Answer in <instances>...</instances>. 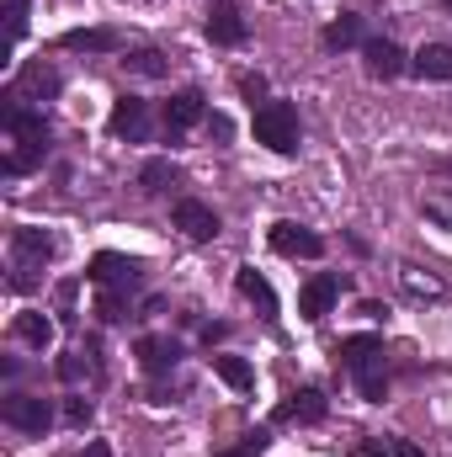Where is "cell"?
Here are the masks:
<instances>
[{
    "label": "cell",
    "mask_w": 452,
    "mask_h": 457,
    "mask_svg": "<svg viewBox=\"0 0 452 457\" xmlns=\"http://www.w3.org/2000/svg\"><path fill=\"white\" fill-rule=\"evenodd\" d=\"M0 128H5V138H11V149L0 154V170H5V176H27V170H38L43 154H48V144H54V128L43 122V112L27 107L21 96H5V107H0Z\"/></svg>",
    "instance_id": "cell-1"
},
{
    "label": "cell",
    "mask_w": 452,
    "mask_h": 457,
    "mask_svg": "<svg viewBox=\"0 0 452 457\" xmlns=\"http://www.w3.org/2000/svg\"><path fill=\"white\" fill-rule=\"evenodd\" d=\"M340 361L351 367V378H356V388H362L367 404L389 399V372H383L389 351H383V336H346L340 341Z\"/></svg>",
    "instance_id": "cell-2"
},
{
    "label": "cell",
    "mask_w": 452,
    "mask_h": 457,
    "mask_svg": "<svg viewBox=\"0 0 452 457\" xmlns=\"http://www.w3.org/2000/svg\"><path fill=\"white\" fill-rule=\"evenodd\" d=\"M54 250H59V239L48 228H32V224L11 228V277H5L11 293H27L38 282V271L54 261Z\"/></svg>",
    "instance_id": "cell-3"
},
{
    "label": "cell",
    "mask_w": 452,
    "mask_h": 457,
    "mask_svg": "<svg viewBox=\"0 0 452 457\" xmlns=\"http://www.w3.org/2000/svg\"><path fill=\"white\" fill-rule=\"evenodd\" d=\"M255 144H266L277 154L298 149V112H293V102H261L255 107Z\"/></svg>",
    "instance_id": "cell-4"
},
{
    "label": "cell",
    "mask_w": 452,
    "mask_h": 457,
    "mask_svg": "<svg viewBox=\"0 0 452 457\" xmlns=\"http://www.w3.org/2000/svg\"><path fill=\"white\" fill-rule=\"evenodd\" d=\"M0 420H5L11 431H21V436H43V431L54 426V404H48L43 394H21V388H11V394L0 399Z\"/></svg>",
    "instance_id": "cell-5"
},
{
    "label": "cell",
    "mask_w": 452,
    "mask_h": 457,
    "mask_svg": "<svg viewBox=\"0 0 452 457\" xmlns=\"http://www.w3.org/2000/svg\"><path fill=\"white\" fill-rule=\"evenodd\" d=\"M96 287H122V293H133L138 282H144V261H133V255H117V250H102L96 261H91V271H86Z\"/></svg>",
    "instance_id": "cell-6"
},
{
    "label": "cell",
    "mask_w": 452,
    "mask_h": 457,
    "mask_svg": "<svg viewBox=\"0 0 452 457\" xmlns=\"http://www.w3.org/2000/svg\"><path fill=\"white\" fill-rule=\"evenodd\" d=\"M340 293H346V277H336V271H320V277H309V282H304V293H298V314H304L309 325H320V320L336 309Z\"/></svg>",
    "instance_id": "cell-7"
},
{
    "label": "cell",
    "mask_w": 452,
    "mask_h": 457,
    "mask_svg": "<svg viewBox=\"0 0 452 457\" xmlns=\"http://www.w3.org/2000/svg\"><path fill=\"white\" fill-rule=\"evenodd\" d=\"M266 239H272V250L288 255V261H320V255H325V239L304 224H272Z\"/></svg>",
    "instance_id": "cell-8"
},
{
    "label": "cell",
    "mask_w": 452,
    "mask_h": 457,
    "mask_svg": "<svg viewBox=\"0 0 452 457\" xmlns=\"http://www.w3.org/2000/svg\"><path fill=\"white\" fill-rule=\"evenodd\" d=\"M362 59H367V75L372 80H399L410 70V54L394 43V37H367L362 43Z\"/></svg>",
    "instance_id": "cell-9"
},
{
    "label": "cell",
    "mask_w": 452,
    "mask_h": 457,
    "mask_svg": "<svg viewBox=\"0 0 452 457\" xmlns=\"http://www.w3.org/2000/svg\"><path fill=\"white\" fill-rule=\"evenodd\" d=\"M107 133H113V138H128V144L149 138V102H144V96H117L113 117H107Z\"/></svg>",
    "instance_id": "cell-10"
},
{
    "label": "cell",
    "mask_w": 452,
    "mask_h": 457,
    "mask_svg": "<svg viewBox=\"0 0 452 457\" xmlns=\"http://www.w3.org/2000/svg\"><path fill=\"white\" fill-rule=\"evenodd\" d=\"M208 117V96L197 91V86H187V91H176L171 102H165V138H181L187 128H197Z\"/></svg>",
    "instance_id": "cell-11"
},
{
    "label": "cell",
    "mask_w": 452,
    "mask_h": 457,
    "mask_svg": "<svg viewBox=\"0 0 452 457\" xmlns=\"http://www.w3.org/2000/svg\"><path fill=\"white\" fill-rule=\"evenodd\" d=\"M171 219H176V228H181L187 239H197V245L219 239V213H213L208 203H197V197H181V203L171 208Z\"/></svg>",
    "instance_id": "cell-12"
},
{
    "label": "cell",
    "mask_w": 452,
    "mask_h": 457,
    "mask_svg": "<svg viewBox=\"0 0 452 457\" xmlns=\"http://www.w3.org/2000/svg\"><path fill=\"white\" fill-rule=\"evenodd\" d=\"M133 356H138V367H144L149 378H165V372H176V361H181V341H171V336H138Z\"/></svg>",
    "instance_id": "cell-13"
},
{
    "label": "cell",
    "mask_w": 452,
    "mask_h": 457,
    "mask_svg": "<svg viewBox=\"0 0 452 457\" xmlns=\"http://www.w3.org/2000/svg\"><path fill=\"white\" fill-rule=\"evenodd\" d=\"M59 70H48L43 59H32V64H21V75H16V91L11 96H21V102H54L59 96Z\"/></svg>",
    "instance_id": "cell-14"
},
{
    "label": "cell",
    "mask_w": 452,
    "mask_h": 457,
    "mask_svg": "<svg viewBox=\"0 0 452 457\" xmlns=\"http://www.w3.org/2000/svg\"><path fill=\"white\" fill-rule=\"evenodd\" d=\"M325 415H331V404L320 388H298L288 404H277V426H320Z\"/></svg>",
    "instance_id": "cell-15"
},
{
    "label": "cell",
    "mask_w": 452,
    "mask_h": 457,
    "mask_svg": "<svg viewBox=\"0 0 452 457\" xmlns=\"http://www.w3.org/2000/svg\"><path fill=\"white\" fill-rule=\"evenodd\" d=\"M245 16H239V5H229V0H213V16H208V37L219 43V48H239L245 43Z\"/></svg>",
    "instance_id": "cell-16"
},
{
    "label": "cell",
    "mask_w": 452,
    "mask_h": 457,
    "mask_svg": "<svg viewBox=\"0 0 452 457\" xmlns=\"http://www.w3.org/2000/svg\"><path fill=\"white\" fill-rule=\"evenodd\" d=\"M234 287L261 309V320H266V325H277V293H272V282H266L255 266H239V271H234Z\"/></svg>",
    "instance_id": "cell-17"
},
{
    "label": "cell",
    "mask_w": 452,
    "mask_h": 457,
    "mask_svg": "<svg viewBox=\"0 0 452 457\" xmlns=\"http://www.w3.org/2000/svg\"><path fill=\"white\" fill-rule=\"evenodd\" d=\"M410 70H415L421 80H448L452 86V43H426V48H415V54H410Z\"/></svg>",
    "instance_id": "cell-18"
},
{
    "label": "cell",
    "mask_w": 452,
    "mask_h": 457,
    "mask_svg": "<svg viewBox=\"0 0 452 457\" xmlns=\"http://www.w3.org/2000/svg\"><path fill=\"white\" fill-rule=\"evenodd\" d=\"M11 336H16L21 345H32V351H48V345H54V320L38 314V309H27V314L11 320Z\"/></svg>",
    "instance_id": "cell-19"
},
{
    "label": "cell",
    "mask_w": 452,
    "mask_h": 457,
    "mask_svg": "<svg viewBox=\"0 0 452 457\" xmlns=\"http://www.w3.org/2000/svg\"><path fill=\"white\" fill-rule=\"evenodd\" d=\"M59 43H64L70 54H113L117 32H113V27H75V32H64Z\"/></svg>",
    "instance_id": "cell-20"
},
{
    "label": "cell",
    "mask_w": 452,
    "mask_h": 457,
    "mask_svg": "<svg viewBox=\"0 0 452 457\" xmlns=\"http://www.w3.org/2000/svg\"><path fill=\"white\" fill-rule=\"evenodd\" d=\"M176 160H165V154H155V160H144V170H138V187L149 192V197H160V192H171L176 187Z\"/></svg>",
    "instance_id": "cell-21"
},
{
    "label": "cell",
    "mask_w": 452,
    "mask_h": 457,
    "mask_svg": "<svg viewBox=\"0 0 452 457\" xmlns=\"http://www.w3.org/2000/svg\"><path fill=\"white\" fill-rule=\"evenodd\" d=\"M356 43H367V37H362V16L340 11L336 21L325 27V48H331V54H346V48H356Z\"/></svg>",
    "instance_id": "cell-22"
},
{
    "label": "cell",
    "mask_w": 452,
    "mask_h": 457,
    "mask_svg": "<svg viewBox=\"0 0 452 457\" xmlns=\"http://www.w3.org/2000/svg\"><path fill=\"white\" fill-rule=\"evenodd\" d=\"M213 372L224 378L229 388H234V394H245V388L255 383V367H250L245 356H213Z\"/></svg>",
    "instance_id": "cell-23"
},
{
    "label": "cell",
    "mask_w": 452,
    "mask_h": 457,
    "mask_svg": "<svg viewBox=\"0 0 452 457\" xmlns=\"http://www.w3.org/2000/svg\"><path fill=\"white\" fill-rule=\"evenodd\" d=\"M122 64H128L133 75H149V80H160V75H165V54H155V48H133Z\"/></svg>",
    "instance_id": "cell-24"
},
{
    "label": "cell",
    "mask_w": 452,
    "mask_h": 457,
    "mask_svg": "<svg viewBox=\"0 0 452 457\" xmlns=\"http://www.w3.org/2000/svg\"><path fill=\"white\" fill-rule=\"evenodd\" d=\"M266 447H272V431L261 426V431H245V436H239V442H234L229 453H213V457H261Z\"/></svg>",
    "instance_id": "cell-25"
},
{
    "label": "cell",
    "mask_w": 452,
    "mask_h": 457,
    "mask_svg": "<svg viewBox=\"0 0 452 457\" xmlns=\"http://www.w3.org/2000/svg\"><path fill=\"white\" fill-rule=\"evenodd\" d=\"M96 314H102L107 325L128 320V293H122V287H102V298H96Z\"/></svg>",
    "instance_id": "cell-26"
},
{
    "label": "cell",
    "mask_w": 452,
    "mask_h": 457,
    "mask_svg": "<svg viewBox=\"0 0 452 457\" xmlns=\"http://www.w3.org/2000/svg\"><path fill=\"white\" fill-rule=\"evenodd\" d=\"M399 277H405V287H410V293H415V298H437V293H442V282H437V277H421V271H415V266H405V271H399Z\"/></svg>",
    "instance_id": "cell-27"
},
{
    "label": "cell",
    "mask_w": 452,
    "mask_h": 457,
    "mask_svg": "<svg viewBox=\"0 0 452 457\" xmlns=\"http://www.w3.org/2000/svg\"><path fill=\"white\" fill-rule=\"evenodd\" d=\"M91 415H96V404H91L86 394H75V399H64V420H70V426H80V431H86V426H91Z\"/></svg>",
    "instance_id": "cell-28"
},
{
    "label": "cell",
    "mask_w": 452,
    "mask_h": 457,
    "mask_svg": "<svg viewBox=\"0 0 452 457\" xmlns=\"http://www.w3.org/2000/svg\"><path fill=\"white\" fill-rule=\"evenodd\" d=\"M80 356H86V351H64V356H59V361H54V367H59V378H64V383H80V378H86V361H80Z\"/></svg>",
    "instance_id": "cell-29"
},
{
    "label": "cell",
    "mask_w": 452,
    "mask_h": 457,
    "mask_svg": "<svg viewBox=\"0 0 452 457\" xmlns=\"http://www.w3.org/2000/svg\"><path fill=\"white\" fill-rule=\"evenodd\" d=\"M5 32H11V43L27 32V0H5Z\"/></svg>",
    "instance_id": "cell-30"
},
{
    "label": "cell",
    "mask_w": 452,
    "mask_h": 457,
    "mask_svg": "<svg viewBox=\"0 0 452 457\" xmlns=\"http://www.w3.org/2000/svg\"><path fill=\"white\" fill-rule=\"evenodd\" d=\"M239 91H245V102H261V96H266V80H261V75H245Z\"/></svg>",
    "instance_id": "cell-31"
},
{
    "label": "cell",
    "mask_w": 452,
    "mask_h": 457,
    "mask_svg": "<svg viewBox=\"0 0 452 457\" xmlns=\"http://www.w3.org/2000/svg\"><path fill=\"white\" fill-rule=\"evenodd\" d=\"M426 213H431L437 224H452V197H437V203H426Z\"/></svg>",
    "instance_id": "cell-32"
},
{
    "label": "cell",
    "mask_w": 452,
    "mask_h": 457,
    "mask_svg": "<svg viewBox=\"0 0 452 457\" xmlns=\"http://www.w3.org/2000/svg\"><path fill=\"white\" fill-rule=\"evenodd\" d=\"M389 453H394V457H426L415 442H405V436H389Z\"/></svg>",
    "instance_id": "cell-33"
},
{
    "label": "cell",
    "mask_w": 452,
    "mask_h": 457,
    "mask_svg": "<svg viewBox=\"0 0 452 457\" xmlns=\"http://www.w3.org/2000/svg\"><path fill=\"white\" fill-rule=\"evenodd\" d=\"M356 457H394V453H389V442L383 447L378 442H356Z\"/></svg>",
    "instance_id": "cell-34"
},
{
    "label": "cell",
    "mask_w": 452,
    "mask_h": 457,
    "mask_svg": "<svg viewBox=\"0 0 452 457\" xmlns=\"http://www.w3.org/2000/svg\"><path fill=\"white\" fill-rule=\"evenodd\" d=\"M208 133H213V138H229L234 128H229V117H208Z\"/></svg>",
    "instance_id": "cell-35"
},
{
    "label": "cell",
    "mask_w": 452,
    "mask_h": 457,
    "mask_svg": "<svg viewBox=\"0 0 452 457\" xmlns=\"http://www.w3.org/2000/svg\"><path fill=\"white\" fill-rule=\"evenodd\" d=\"M86 457H113V447H107V442H91V447H86Z\"/></svg>",
    "instance_id": "cell-36"
},
{
    "label": "cell",
    "mask_w": 452,
    "mask_h": 457,
    "mask_svg": "<svg viewBox=\"0 0 452 457\" xmlns=\"http://www.w3.org/2000/svg\"><path fill=\"white\" fill-rule=\"evenodd\" d=\"M437 170H442V176H452V160H437Z\"/></svg>",
    "instance_id": "cell-37"
},
{
    "label": "cell",
    "mask_w": 452,
    "mask_h": 457,
    "mask_svg": "<svg viewBox=\"0 0 452 457\" xmlns=\"http://www.w3.org/2000/svg\"><path fill=\"white\" fill-rule=\"evenodd\" d=\"M448 5H452V0H448Z\"/></svg>",
    "instance_id": "cell-38"
}]
</instances>
